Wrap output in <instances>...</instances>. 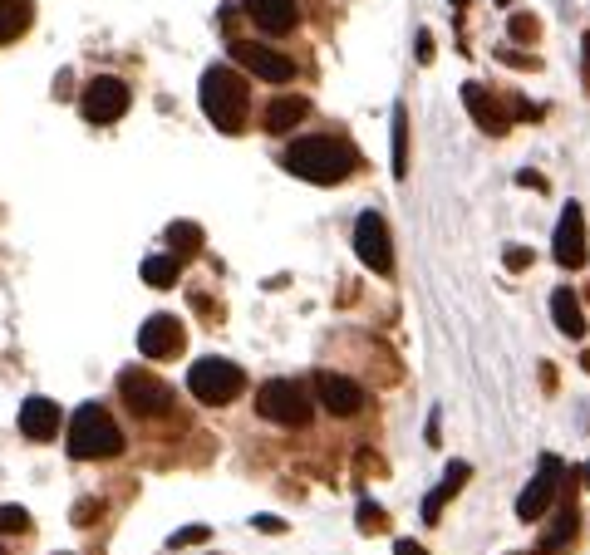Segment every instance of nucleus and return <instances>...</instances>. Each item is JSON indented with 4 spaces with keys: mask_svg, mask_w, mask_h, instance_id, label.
I'll list each match as a JSON object with an SVG mask.
<instances>
[{
    "mask_svg": "<svg viewBox=\"0 0 590 555\" xmlns=\"http://www.w3.org/2000/svg\"><path fill=\"white\" fill-rule=\"evenodd\" d=\"M286 167L295 177L315 182V187H335V182H345L354 172V153L350 143H340V138H295L286 148Z\"/></svg>",
    "mask_w": 590,
    "mask_h": 555,
    "instance_id": "f257e3e1",
    "label": "nucleus"
},
{
    "mask_svg": "<svg viewBox=\"0 0 590 555\" xmlns=\"http://www.w3.org/2000/svg\"><path fill=\"white\" fill-rule=\"evenodd\" d=\"M202 113L222 128V133H241L246 128V113H251V94H246V79L236 69L212 64L202 74Z\"/></svg>",
    "mask_w": 590,
    "mask_h": 555,
    "instance_id": "f03ea898",
    "label": "nucleus"
},
{
    "mask_svg": "<svg viewBox=\"0 0 590 555\" xmlns=\"http://www.w3.org/2000/svg\"><path fill=\"white\" fill-rule=\"evenodd\" d=\"M69 452H74L79 462L118 457V452H123V433H118V423L109 418L104 403H84V408L74 413V423H69Z\"/></svg>",
    "mask_w": 590,
    "mask_h": 555,
    "instance_id": "7ed1b4c3",
    "label": "nucleus"
},
{
    "mask_svg": "<svg viewBox=\"0 0 590 555\" xmlns=\"http://www.w3.org/2000/svg\"><path fill=\"white\" fill-rule=\"evenodd\" d=\"M187 389H192L197 403L222 408V403H232L236 393L246 389V374L236 369L232 359H197V364L187 369Z\"/></svg>",
    "mask_w": 590,
    "mask_h": 555,
    "instance_id": "20e7f679",
    "label": "nucleus"
},
{
    "mask_svg": "<svg viewBox=\"0 0 590 555\" xmlns=\"http://www.w3.org/2000/svg\"><path fill=\"white\" fill-rule=\"evenodd\" d=\"M256 413L276 428H305L310 423V393L295 379H271L256 389Z\"/></svg>",
    "mask_w": 590,
    "mask_h": 555,
    "instance_id": "39448f33",
    "label": "nucleus"
},
{
    "mask_svg": "<svg viewBox=\"0 0 590 555\" xmlns=\"http://www.w3.org/2000/svg\"><path fill=\"white\" fill-rule=\"evenodd\" d=\"M118 393H123V403H128L133 413H143V418H163V413H173V389H168L163 379L143 374V369L118 374Z\"/></svg>",
    "mask_w": 590,
    "mask_h": 555,
    "instance_id": "423d86ee",
    "label": "nucleus"
},
{
    "mask_svg": "<svg viewBox=\"0 0 590 555\" xmlns=\"http://www.w3.org/2000/svg\"><path fill=\"white\" fill-rule=\"evenodd\" d=\"M79 109L89 123H118L123 113H128V84L114 79V74H99V79H89L84 84V94H79Z\"/></svg>",
    "mask_w": 590,
    "mask_h": 555,
    "instance_id": "0eeeda50",
    "label": "nucleus"
},
{
    "mask_svg": "<svg viewBox=\"0 0 590 555\" xmlns=\"http://www.w3.org/2000/svg\"><path fill=\"white\" fill-rule=\"evenodd\" d=\"M561 487H566V462H561V457H541L536 477L527 482V492L517 497V516H522V521L546 516V506L556 501V492H561Z\"/></svg>",
    "mask_w": 590,
    "mask_h": 555,
    "instance_id": "6e6552de",
    "label": "nucleus"
},
{
    "mask_svg": "<svg viewBox=\"0 0 590 555\" xmlns=\"http://www.w3.org/2000/svg\"><path fill=\"white\" fill-rule=\"evenodd\" d=\"M354 251H359V261L374 271V276H389L394 271V246H389V226L379 212H364L359 222H354Z\"/></svg>",
    "mask_w": 590,
    "mask_h": 555,
    "instance_id": "1a4fd4ad",
    "label": "nucleus"
},
{
    "mask_svg": "<svg viewBox=\"0 0 590 555\" xmlns=\"http://www.w3.org/2000/svg\"><path fill=\"white\" fill-rule=\"evenodd\" d=\"M232 59L241 69H251L256 79H266V84H286L295 74L291 55H281V50H271V45H256V40H232Z\"/></svg>",
    "mask_w": 590,
    "mask_h": 555,
    "instance_id": "9d476101",
    "label": "nucleus"
},
{
    "mask_svg": "<svg viewBox=\"0 0 590 555\" xmlns=\"http://www.w3.org/2000/svg\"><path fill=\"white\" fill-rule=\"evenodd\" d=\"M551 251H556V261L566 266V271H581L586 266V212L571 202L566 212H561V222H556V241H551Z\"/></svg>",
    "mask_w": 590,
    "mask_h": 555,
    "instance_id": "9b49d317",
    "label": "nucleus"
},
{
    "mask_svg": "<svg viewBox=\"0 0 590 555\" xmlns=\"http://www.w3.org/2000/svg\"><path fill=\"white\" fill-rule=\"evenodd\" d=\"M315 393H320V408L325 413H335V418H354L359 408H364V389L345 379V374H315Z\"/></svg>",
    "mask_w": 590,
    "mask_h": 555,
    "instance_id": "f8f14e48",
    "label": "nucleus"
},
{
    "mask_svg": "<svg viewBox=\"0 0 590 555\" xmlns=\"http://www.w3.org/2000/svg\"><path fill=\"white\" fill-rule=\"evenodd\" d=\"M177 349H182V325L173 315H148L138 330V354L143 359H173Z\"/></svg>",
    "mask_w": 590,
    "mask_h": 555,
    "instance_id": "ddd939ff",
    "label": "nucleus"
},
{
    "mask_svg": "<svg viewBox=\"0 0 590 555\" xmlns=\"http://www.w3.org/2000/svg\"><path fill=\"white\" fill-rule=\"evenodd\" d=\"M241 10L256 20V30H266V35H291L295 30V0H241Z\"/></svg>",
    "mask_w": 590,
    "mask_h": 555,
    "instance_id": "4468645a",
    "label": "nucleus"
},
{
    "mask_svg": "<svg viewBox=\"0 0 590 555\" xmlns=\"http://www.w3.org/2000/svg\"><path fill=\"white\" fill-rule=\"evenodd\" d=\"M20 433H25L30 443H50L59 433V403H50V398H25V408H20Z\"/></svg>",
    "mask_w": 590,
    "mask_h": 555,
    "instance_id": "2eb2a0df",
    "label": "nucleus"
},
{
    "mask_svg": "<svg viewBox=\"0 0 590 555\" xmlns=\"http://www.w3.org/2000/svg\"><path fill=\"white\" fill-rule=\"evenodd\" d=\"M463 104H468L472 123H477L482 133H492V138H497V133H507V123H512V118L497 109V99H492L482 84H463Z\"/></svg>",
    "mask_w": 590,
    "mask_h": 555,
    "instance_id": "dca6fc26",
    "label": "nucleus"
},
{
    "mask_svg": "<svg viewBox=\"0 0 590 555\" xmlns=\"http://www.w3.org/2000/svg\"><path fill=\"white\" fill-rule=\"evenodd\" d=\"M576 526H581V511H576V501H566L561 511H556V521H551V531L541 536V546L536 555H561L571 541H576Z\"/></svg>",
    "mask_w": 590,
    "mask_h": 555,
    "instance_id": "f3484780",
    "label": "nucleus"
},
{
    "mask_svg": "<svg viewBox=\"0 0 590 555\" xmlns=\"http://www.w3.org/2000/svg\"><path fill=\"white\" fill-rule=\"evenodd\" d=\"M551 320H556V330L566 339H586V315H581V305H576V295L566 285L551 290Z\"/></svg>",
    "mask_w": 590,
    "mask_h": 555,
    "instance_id": "a211bd4d",
    "label": "nucleus"
},
{
    "mask_svg": "<svg viewBox=\"0 0 590 555\" xmlns=\"http://www.w3.org/2000/svg\"><path fill=\"white\" fill-rule=\"evenodd\" d=\"M35 20V0H0V45L20 40Z\"/></svg>",
    "mask_w": 590,
    "mask_h": 555,
    "instance_id": "6ab92c4d",
    "label": "nucleus"
},
{
    "mask_svg": "<svg viewBox=\"0 0 590 555\" xmlns=\"http://www.w3.org/2000/svg\"><path fill=\"white\" fill-rule=\"evenodd\" d=\"M305 113H310V104H305V99H295V94L271 99V109H266V133H291Z\"/></svg>",
    "mask_w": 590,
    "mask_h": 555,
    "instance_id": "aec40b11",
    "label": "nucleus"
},
{
    "mask_svg": "<svg viewBox=\"0 0 590 555\" xmlns=\"http://www.w3.org/2000/svg\"><path fill=\"white\" fill-rule=\"evenodd\" d=\"M468 477H472V467H468V462H453V467H448V477H443V487H438L433 497L423 501V521H428V526L438 521V511H443V501H448V497H458V492H463V482H468Z\"/></svg>",
    "mask_w": 590,
    "mask_h": 555,
    "instance_id": "412c9836",
    "label": "nucleus"
},
{
    "mask_svg": "<svg viewBox=\"0 0 590 555\" xmlns=\"http://www.w3.org/2000/svg\"><path fill=\"white\" fill-rule=\"evenodd\" d=\"M168 246H173V256H197L202 251V226L173 222L168 226Z\"/></svg>",
    "mask_w": 590,
    "mask_h": 555,
    "instance_id": "4be33fe9",
    "label": "nucleus"
},
{
    "mask_svg": "<svg viewBox=\"0 0 590 555\" xmlns=\"http://www.w3.org/2000/svg\"><path fill=\"white\" fill-rule=\"evenodd\" d=\"M143 280H148L153 290H168V285L177 280V256L173 251H168V256H148V261H143Z\"/></svg>",
    "mask_w": 590,
    "mask_h": 555,
    "instance_id": "5701e85b",
    "label": "nucleus"
},
{
    "mask_svg": "<svg viewBox=\"0 0 590 555\" xmlns=\"http://www.w3.org/2000/svg\"><path fill=\"white\" fill-rule=\"evenodd\" d=\"M409 172V113L394 109V177Z\"/></svg>",
    "mask_w": 590,
    "mask_h": 555,
    "instance_id": "b1692460",
    "label": "nucleus"
},
{
    "mask_svg": "<svg viewBox=\"0 0 590 555\" xmlns=\"http://www.w3.org/2000/svg\"><path fill=\"white\" fill-rule=\"evenodd\" d=\"M30 531V511L25 506H0V536H25Z\"/></svg>",
    "mask_w": 590,
    "mask_h": 555,
    "instance_id": "393cba45",
    "label": "nucleus"
},
{
    "mask_svg": "<svg viewBox=\"0 0 590 555\" xmlns=\"http://www.w3.org/2000/svg\"><path fill=\"white\" fill-rule=\"evenodd\" d=\"M384 526H389V516H384L374 501H364V506H359V531H369V536H374V531H384Z\"/></svg>",
    "mask_w": 590,
    "mask_h": 555,
    "instance_id": "a878e982",
    "label": "nucleus"
},
{
    "mask_svg": "<svg viewBox=\"0 0 590 555\" xmlns=\"http://www.w3.org/2000/svg\"><path fill=\"white\" fill-rule=\"evenodd\" d=\"M536 30H541V25H536L531 15H512V40H536Z\"/></svg>",
    "mask_w": 590,
    "mask_h": 555,
    "instance_id": "bb28decb",
    "label": "nucleus"
},
{
    "mask_svg": "<svg viewBox=\"0 0 590 555\" xmlns=\"http://www.w3.org/2000/svg\"><path fill=\"white\" fill-rule=\"evenodd\" d=\"M527 266H531L527 246H507V271H527Z\"/></svg>",
    "mask_w": 590,
    "mask_h": 555,
    "instance_id": "cd10ccee",
    "label": "nucleus"
},
{
    "mask_svg": "<svg viewBox=\"0 0 590 555\" xmlns=\"http://www.w3.org/2000/svg\"><path fill=\"white\" fill-rule=\"evenodd\" d=\"M197 541H207V526H187L173 536V546H197Z\"/></svg>",
    "mask_w": 590,
    "mask_h": 555,
    "instance_id": "c85d7f7f",
    "label": "nucleus"
},
{
    "mask_svg": "<svg viewBox=\"0 0 590 555\" xmlns=\"http://www.w3.org/2000/svg\"><path fill=\"white\" fill-rule=\"evenodd\" d=\"M256 531L276 536V531H286V521H281V516H256Z\"/></svg>",
    "mask_w": 590,
    "mask_h": 555,
    "instance_id": "c756f323",
    "label": "nucleus"
},
{
    "mask_svg": "<svg viewBox=\"0 0 590 555\" xmlns=\"http://www.w3.org/2000/svg\"><path fill=\"white\" fill-rule=\"evenodd\" d=\"M394 555H428V551H423L418 541H399V546H394Z\"/></svg>",
    "mask_w": 590,
    "mask_h": 555,
    "instance_id": "7c9ffc66",
    "label": "nucleus"
},
{
    "mask_svg": "<svg viewBox=\"0 0 590 555\" xmlns=\"http://www.w3.org/2000/svg\"><path fill=\"white\" fill-rule=\"evenodd\" d=\"M586 84H590V40H586Z\"/></svg>",
    "mask_w": 590,
    "mask_h": 555,
    "instance_id": "2f4dec72",
    "label": "nucleus"
},
{
    "mask_svg": "<svg viewBox=\"0 0 590 555\" xmlns=\"http://www.w3.org/2000/svg\"><path fill=\"white\" fill-rule=\"evenodd\" d=\"M581 477H586V487H590V462H586V472H581Z\"/></svg>",
    "mask_w": 590,
    "mask_h": 555,
    "instance_id": "473e14b6",
    "label": "nucleus"
},
{
    "mask_svg": "<svg viewBox=\"0 0 590 555\" xmlns=\"http://www.w3.org/2000/svg\"><path fill=\"white\" fill-rule=\"evenodd\" d=\"M497 5H507V0H497Z\"/></svg>",
    "mask_w": 590,
    "mask_h": 555,
    "instance_id": "72a5a7b5",
    "label": "nucleus"
},
{
    "mask_svg": "<svg viewBox=\"0 0 590 555\" xmlns=\"http://www.w3.org/2000/svg\"><path fill=\"white\" fill-rule=\"evenodd\" d=\"M0 555H5V551H0Z\"/></svg>",
    "mask_w": 590,
    "mask_h": 555,
    "instance_id": "f704fd0d",
    "label": "nucleus"
}]
</instances>
